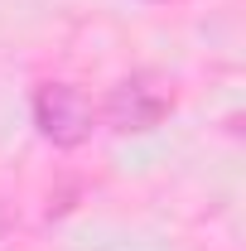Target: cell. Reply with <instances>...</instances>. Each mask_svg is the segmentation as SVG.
Listing matches in <instances>:
<instances>
[{
  "label": "cell",
  "mask_w": 246,
  "mask_h": 251,
  "mask_svg": "<svg viewBox=\"0 0 246 251\" xmlns=\"http://www.w3.org/2000/svg\"><path fill=\"white\" fill-rule=\"evenodd\" d=\"M92 121H97L92 101H87L82 87H73V82H44L34 92V126L58 150H77L92 135Z\"/></svg>",
  "instance_id": "cell-1"
},
{
  "label": "cell",
  "mask_w": 246,
  "mask_h": 251,
  "mask_svg": "<svg viewBox=\"0 0 246 251\" xmlns=\"http://www.w3.org/2000/svg\"><path fill=\"white\" fill-rule=\"evenodd\" d=\"M164 116H169V97L159 92V87H150L145 77H125L106 97V126L121 130V135H130V130H154Z\"/></svg>",
  "instance_id": "cell-2"
},
{
  "label": "cell",
  "mask_w": 246,
  "mask_h": 251,
  "mask_svg": "<svg viewBox=\"0 0 246 251\" xmlns=\"http://www.w3.org/2000/svg\"><path fill=\"white\" fill-rule=\"evenodd\" d=\"M5 227H10V213H5V208H0V232H5Z\"/></svg>",
  "instance_id": "cell-3"
}]
</instances>
